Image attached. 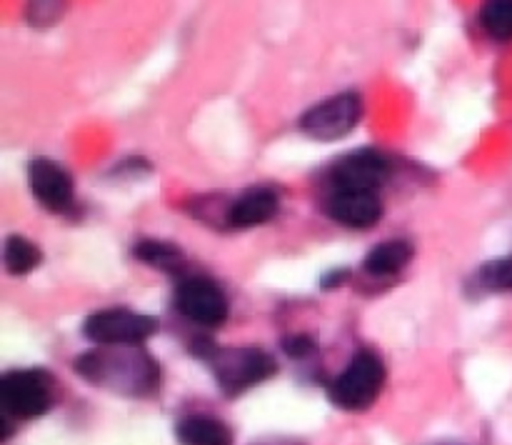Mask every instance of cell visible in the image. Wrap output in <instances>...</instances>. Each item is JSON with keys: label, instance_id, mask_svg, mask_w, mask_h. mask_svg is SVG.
<instances>
[{"label": "cell", "instance_id": "obj_22", "mask_svg": "<svg viewBox=\"0 0 512 445\" xmlns=\"http://www.w3.org/2000/svg\"><path fill=\"white\" fill-rule=\"evenodd\" d=\"M440 445H463V443H440Z\"/></svg>", "mask_w": 512, "mask_h": 445}, {"label": "cell", "instance_id": "obj_15", "mask_svg": "<svg viewBox=\"0 0 512 445\" xmlns=\"http://www.w3.org/2000/svg\"><path fill=\"white\" fill-rule=\"evenodd\" d=\"M5 270L10 275H28L30 270H35L43 260V253L38 250V245L30 243L23 235H8L5 238V250H3Z\"/></svg>", "mask_w": 512, "mask_h": 445}, {"label": "cell", "instance_id": "obj_6", "mask_svg": "<svg viewBox=\"0 0 512 445\" xmlns=\"http://www.w3.org/2000/svg\"><path fill=\"white\" fill-rule=\"evenodd\" d=\"M158 330L153 315L130 308H105L90 313L83 323V335L98 345H140Z\"/></svg>", "mask_w": 512, "mask_h": 445}, {"label": "cell", "instance_id": "obj_12", "mask_svg": "<svg viewBox=\"0 0 512 445\" xmlns=\"http://www.w3.org/2000/svg\"><path fill=\"white\" fill-rule=\"evenodd\" d=\"M180 445H233V433L220 420L208 415H188L175 428Z\"/></svg>", "mask_w": 512, "mask_h": 445}, {"label": "cell", "instance_id": "obj_16", "mask_svg": "<svg viewBox=\"0 0 512 445\" xmlns=\"http://www.w3.org/2000/svg\"><path fill=\"white\" fill-rule=\"evenodd\" d=\"M485 33L495 40H512V0H495L480 10Z\"/></svg>", "mask_w": 512, "mask_h": 445}, {"label": "cell", "instance_id": "obj_19", "mask_svg": "<svg viewBox=\"0 0 512 445\" xmlns=\"http://www.w3.org/2000/svg\"><path fill=\"white\" fill-rule=\"evenodd\" d=\"M285 353L290 355V358H305V355H310L315 350V343L313 338H308V335H293V338L285 340Z\"/></svg>", "mask_w": 512, "mask_h": 445}, {"label": "cell", "instance_id": "obj_18", "mask_svg": "<svg viewBox=\"0 0 512 445\" xmlns=\"http://www.w3.org/2000/svg\"><path fill=\"white\" fill-rule=\"evenodd\" d=\"M63 10H65L63 3H48V0H43V3H30L28 20L35 25V28H48V25H53L55 20L63 18Z\"/></svg>", "mask_w": 512, "mask_h": 445}, {"label": "cell", "instance_id": "obj_17", "mask_svg": "<svg viewBox=\"0 0 512 445\" xmlns=\"http://www.w3.org/2000/svg\"><path fill=\"white\" fill-rule=\"evenodd\" d=\"M478 283L485 290H512V258H498L478 268Z\"/></svg>", "mask_w": 512, "mask_h": 445}, {"label": "cell", "instance_id": "obj_9", "mask_svg": "<svg viewBox=\"0 0 512 445\" xmlns=\"http://www.w3.org/2000/svg\"><path fill=\"white\" fill-rule=\"evenodd\" d=\"M28 185L33 198L50 213H65L73 205L75 185L68 170L50 158H35L28 165Z\"/></svg>", "mask_w": 512, "mask_h": 445}, {"label": "cell", "instance_id": "obj_11", "mask_svg": "<svg viewBox=\"0 0 512 445\" xmlns=\"http://www.w3.org/2000/svg\"><path fill=\"white\" fill-rule=\"evenodd\" d=\"M280 210V198L273 188H248L228 205V225L235 230L255 228L273 220Z\"/></svg>", "mask_w": 512, "mask_h": 445}, {"label": "cell", "instance_id": "obj_3", "mask_svg": "<svg viewBox=\"0 0 512 445\" xmlns=\"http://www.w3.org/2000/svg\"><path fill=\"white\" fill-rule=\"evenodd\" d=\"M203 360L213 365L215 380L225 395H240L275 373V358L260 348H213Z\"/></svg>", "mask_w": 512, "mask_h": 445}, {"label": "cell", "instance_id": "obj_10", "mask_svg": "<svg viewBox=\"0 0 512 445\" xmlns=\"http://www.w3.org/2000/svg\"><path fill=\"white\" fill-rule=\"evenodd\" d=\"M325 213L345 228L365 230L383 218V200L368 190H333L325 203Z\"/></svg>", "mask_w": 512, "mask_h": 445}, {"label": "cell", "instance_id": "obj_8", "mask_svg": "<svg viewBox=\"0 0 512 445\" xmlns=\"http://www.w3.org/2000/svg\"><path fill=\"white\" fill-rule=\"evenodd\" d=\"M175 308L203 328H218L228 320L230 313V303L223 288L210 278H200V275L185 278L175 288Z\"/></svg>", "mask_w": 512, "mask_h": 445}, {"label": "cell", "instance_id": "obj_13", "mask_svg": "<svg viewBox=\"0 0 512 445\" xmlns=\"http://www.w3.org/2000/svg\"><path fill=\"white\" fill-rule=\"evenodd\" d=\"M413 255L415 248L408 240H385V243H378L370 250L363 268L368 270L370 275H375V278H388V275H395L403 268H408Z\"/></svg>", "mask_w": 512, "mask_h": 445}, {"label": "cell", "instance_id": "obj_7", "mask_svg": "<svg viewBox=\"0 0 512 445\" xmlns=\"http://www.w3.org/2000/svg\"><path fill=\"white\" fill-rule=\"evenodd\" d=\"M390 175H393L390 158L373 148L340 155L333 168H330V180H333L335 190H368V193H375V190L388 183Z\"/></svg>", "mask_w": 512, "mask_h": 445}, {"label": "cell", "instance_id": "obj_14", "mask_svg": "<svg viewBox=\"0 0 512 445\" xmlns=\"http://www.w3.org/2000/svg\"><path fill=\"white\" fill-rule=\"evenodd\" d=\"M135 258L143 260L145 265H153V268L165 270V273H175V270L183 268V250L178 245L168 243V240H140L133 248Z\"/></svg>", "mask_w": 512, "mask_h": 445}, {"label": "cell", "instance_id": "obj_20", "mask_svg": "<svg viewBox=\"0 0 512 445\" xmlns=\"http://www.w3.org/2000/svg\"><path fill=\"white\" fill-rule=\"evenodd\" d=\"M348 278H350V270L348 268L330 270V273L325 275L323 280H320V285H323V288H328V290H333V288H338V285H343Z\"/></svg>", "mask_w": 512, "mask_h": 445}, {"label": "cell", "instance_id": "obj_1", "mask_svg": "<svg viewBox=\"0 0 512 445\" xmlns=\"http://www.w3.org/2000/svg\"><path fill=\"white\" fill-rule=\"evenodd\" d=\"M75 373L123 395H148L160 383V365L140 345H98L75 358Z\"/></svg>", "mask_w": 512, "mask_h": 445}, {"label": "cell", "instance_id": "obj_2", "mask_svg": "<svg viewBox=\"0 0 512 445\" xmlns=\"http://www.w3.org/2000/svg\"><path fill=\"white\" fill-rule=\"evenodd\" d=\"M385 385V363L373 350H358L348 368L330 383L328 395L333 405L348 413H363L378 400Z\"/></svg>", "mask_w": 512, "mask_h": 445}, {"label": "cell", "instance_id": "obj_4", "mask_svg": "<svg viewBox=\"0 0 512 445\" xmlns=\"http://www.w3.org/2000/svg\"><path fill=\"white\" fill-rule=\"evenodd\" d=\"M55 403V380L43 368L8 370L0 378V405L8 418L30 420L45 415Z\"/></svg>", "mask_w": 512, "mask_h": 445}, {"label": "cell", "instance_id": "obj_5", "mask_svg": "<svg viewBox=\"0 0 512 445\" xmlns=\"http://www.w3.org/2000/svg\"><path fill=\"white\" fill-rule=\"evenodd\" d=\"M363 98L355 90H345V93L325 98L323 103L313 105L305 110L298 120V128L303 130L308 138L323 140V143H333V140L345 138L355 130V125L363 120Z\"/></svg>", "mask_w": 512, "mask_h": 445}, {"label": "cell", "instance_id": "obj_21", "mask_svg": "<svg viewBox=\"0 0 512 445\" xmlns=\"http://www.w3.org/2000/svg\"><path fill=\"white\" fill-rule=\"evenodd\" d=\"M258 445H285V443H273V440H265V443H258Z\"/></svg>", "mask_w": 512, "mask_h": 445}]
</instances>
